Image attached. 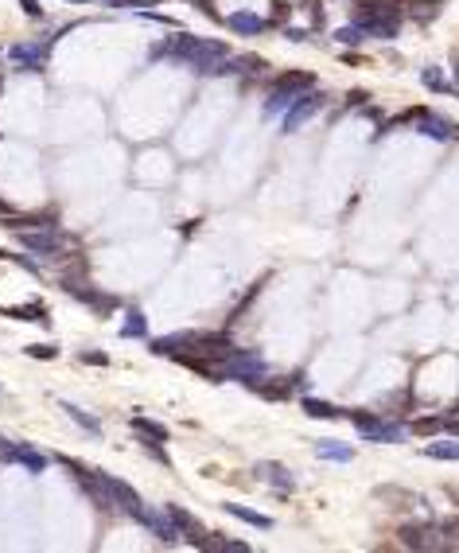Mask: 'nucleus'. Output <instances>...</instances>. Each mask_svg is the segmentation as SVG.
I'll return each mask as SVG.
<instances>
[{"label": "nucleus", "instance_id": "1", "mask_svg": "<svg viewBox=\"0 0 459 553\" xmlns=\"http://www.w3.org/2000/svg\"><path fill=\"white\" fill-rule=\"evenodd\" d=\"M230 55V47L222 39H199V36H187V31H175L172 39H164L160 47L148 51V59H172V63H187L195 74L203 78H214V67Z\"/></svg>", "mask_w": 459, "mask_h": 553}, {"label": "nucleus", "instance_id": "2", "mask_svg": "<svg viewBox=\"0 0 459 553\" xmlns=\"http://www.w3.org/2000/svg\"><path fill=\"white\" fill-rule=\"evenodd\" d=\"M315 86V78L307 70H296V74H280L277 78V86L269 90V98H265V117H285L288 113V105L296 102L304 90H312Z\"/></svg>", "mask_w": 459, "mask_h": 553}, {"label": "nucleus", "instance_id": "3", "mask_svg": "<svg viewBox=\"0 0 459 553\" xmlns=\"http://www.w3.org/2000/svg\"><path fill=\"white\" fill-rule=\"evenodd\" d=\"M214 374L233 378V382H246V386H261L265 374H269V362H265L257 351H230Z\"/></svg>", "mask_w": 459, "mask_h": 553}, {"label": "nucleus", "instance_id": "4", "mask_svg": "<svg viewBox=\"0 0 459 553\" xmlns=\"http://www.w3.org/2000/svg\"><path fill=\"white\" fill-rule=\"evenodd\" d=\"M327 105V94H320V90H304V94L296 98V102L288 105V113H285V121H280V133L292 137V133H300V129L307 125V121L315 117V113Z\"/></svg>", "mask_w": 459, "mask_h": 553}, {"label": "nucleus", "instance_id": "5", "mask_svg": "<svg viewBox=\"0 0 459 553\" xmlns=\"http://www.w3.org/2000/svg\"><path fill=\"white\" fill-rule=\"evenodd\" d=\"M51 43H55V39H28V43H16V47H8V59H12L23 74H28V70L39 74V70H47Z\"/></svg>", "mask_w": 459, "mask_h": 553}, {"label": "nucleus", "instance_id": "6", "mask_svg": "<svg viewBox=\"0 0 459 553\" xmlns=\"http://www.w3.org/2000/svg\"><path fill=\"white\" fill-rule=\"evenodd\" d=\"M354 421L358 436H366V441H378V444H394L405 436V425H386V421H378L374 414H347Z\"/></svg>", "mask_w": 459, "mask_h": 553}, {"label": "nucleus", "instance_id": "7", "mask_svg": "<svg viewBox=\"0 0 459 553\" xmlns=\"http://www.w3.org/2000/svg\"><path fill=\"white\" fill-rule=\"evenodd\" d=\"M416 133L428 137V140H440V144H448V140L459 137V129H455L448 117L432 113V110H416Z\"/></svg>", "mask_w": 459, "mask_h": 553}, {"label": "nucleus", "instance_id": "8", "mask_svg": "<svg viewBox=\"0 0 459 553\" xmlns=\"http://www.w3.org/2000/svg\"><path fill=\"white\" fill-rule=\"evenodd\" d=\"M20 234V246L31 253H63V234H58V226H47L43 234H31V230H16Z\"/></svg>", "mask_w": 459, "mask_h": 553}, {"label": "nucleus", "instance_id": "9", "mask_svg": "<svg viewBox=\"0 0 459 553\" xmlns=\"http://www.w3.org/2000/svg\"><path fill=\"white\" fill-rule=\"evenodd\" d=\"M401 546H408V549H440V526H405Z\"/></svg>", "mask_w": 459, "mask_h": 553}, {"label": "nucleus", "instance_id": "10", "mask_svg": "<svg viewBox=\"0 0 459 553\" xmlns=\"http://www.w3.org/2000/svg\"><path fill=\"white\" fill-rule=\"evenodd\" d=\"M137 522L144 526V530H152L160 542H168V546H175V542H179V526H175V522H168V518H160V515H156V510H148V507L140 510V518H137Z\"/></svg>", "mask_w": 459, "mask_h": 553}, {"label": "nucleus", "instance_id": "11", "mask_svg": "<svg viewBox=\"0 0 459 553\" xmlns=\"http://www.w3.org/2000/svg\"><path fill=\"white\" fill-rule=\"evenodd\" d=\"M226 28L238 31V36H261V31H269V20L253 16V12H233V16H226Z\"/></svg>", "mask_w": 459, "mask_h": 553}, {"label": "nucleus", "instance_id": "12", "mask_svg": "<svg viewBox=\"0 0 459 553\" xmlns=\"http://www.w3.org/2000/svg\"><path fill=\"white\" fill-rule=\"evenodd\" d=\"M257 475H261L265 483H273V487H280V491H296V480L288 475V468L285 464H257Z\"/></svg>", "mask_w": 459, "mask_h": 553}, {"label": "nucleus", "instance_id": "13", "mask_svg": "<svg viewBox=\"0 0 459 553\" xmlns=\"http://www.w3.org/2000/svg\"><path fill=\"white\" fill-rule=\"evenodd\" d=\"M58 406H63V414L74 421V425L78 428H86L90 436H102V421H97L94 414H86V409H78V406H70V401H58Z\"/></svg>", "mask_w": 459, "mask_h": 553}, {"label": "nucleus", "instance_id": "14", "mask_svg": "<svg viewBox=\"0 0 459 553\" xmlns=\"http://www.w3.org/2000/svg\"><path fill=\"white\" fill-rule=\"evenodd\" d=\"M421 86L424 90H436V94H455V86L444 78V70H440V67H424L421 70Z\"/></svg>", "mask_w": 459, "mask_h": 553}, {"label": "nucleus", "instance_id": "15", "mask_svg": "<svg viewBox=\"0 0 459 553\" xmlns=\"http://www.w3.org/2000/svg\"><path fill=\"white\" fill-rule=\"evenodd\" d=\"M226 510L233 518H241L246 526H257V530H273V518H265V515H257V510H249V507H238V502H226Z\"/></svg>", "mask_w": 459, "mask_h": 553}, {"label": "nucleus", "instance_id": "16", "mask_svg": "<svg viewBox=\"0 0 459 553\" xmlns=\"http://www.w3.org/2000/svg\"><path fill=\"white\" fill-rule=\"evenodd\" d=\"M315 452H320L323 460H339V464L354 460V448H350V444H339V441H320V444H315Z\"/></svg>", "mask_w": 459, "mask_h": 553}, {"label": "nucleus", "instance_id": "17", "mask_svg": "<svg viewBox=\"0 0 459 553\" xmlns=\"http://www.w3.org/2000/svg\"><path fill=\"white\" fill-rule=\"evenodd\" d=\"M129 425L137 428V433L144 436V441H168V428H164L160 421H148V417H140V414H137V417L129 421Z\"/></svg>", "mask_w": 459, "mask_h": 553}, {"label": "nucleus", "instance_id": "18", "mask_svg": "<svg viewBox=\"0 0 459 553\" xmlns=\"http://www.w3.org/2000/svg\"><path fill=\"white\" fill-rule=\"evenodd\" d=\"M304 414L307 417H320V421H335V417H347L343 409H335L331 401H320V398H304Z\"/></svg>", "mask_w": 459, "mask_h": 553}, {"label": "nucleus", "instance_id": "19", "mask_svg": "<svg viewBox=\"0 0 459 553\" xmlns=\"http://www.w3.org/2000/svg\"><path fill=\"white\" fill-rule=\"evenodd\" d=\"M424 456L428 460H459V441H432V444H424Z\"/></svg>", "mask_w": 459, "mask_h": 553}, {"label": "nucleus", "instance_id": "20", "mask_svg": "<svg viewBox=\"0 0 459 553\" xmlns=\"http://www.w3.org/2000/svg\"><path fill=\"white\" fill-rule=\"evenodd\" d=\"M16 464H23L28 472H43L47 468V456H39V452H31V448H23V444H16Z\"/></svg>", "mask_w": 459, "mask_h": 553}, {"label": "nucleus", "instance_id": "21", "mask_svg": "<svg viewBox=\"0 0 459 553\" xmlns=\"http://www.w3.org/2000/svg\"><path fill=\"white\" fill-rule=\"evenodd\" d=\"M335 39H339L343 47H358V43H366L370 36H366V31L358 28V23H350V28H339V31H335Z\"/></svg>", "mask_w": 459, "mask_h": 553}, {"label": "nucleus", "instance_id": "22", "mask_svg": "<svg viewBox=\"0 0 459 553\" xmlns=\"http://www.w3.org/2000/svg\"><path fill=\"white\" fill-rule=\"evenodd\" d=\"M436 16H440V0H416L413 4V20L428 23V20H436Z\"/></svg>", "mask_w": 459, "mask_h": 553}, {"label": "nucleus", "instance_id": "23", "mask_svg": "<svg viewBox=\"0 0 459 553\" xmlns=\"http://www.w3.org/2000/svg\"><path fill=\"white\" fill-rule=\"evenodd\" d=\"M121 335H125V339H137V335H144V316H140V312H137V308H132V312H129V320H125Z\"/></svg>", "mask_w": 459, "mask_h": 553}, {"label": "nucleus", "instance_id": "24", "mask_svg": "<svg viewBox=\"0 0 459 553\" xmlns=\"http://www.w3.org/2000/svg\"><path fill=\"white\" fill-rule=\"evenodd\" d=\"M206 549H218V553H249L253 546H249V542H226V538H214Z\"/></svg>", "mask_w": 459, "mask_h": 553}, {"label": "nucleus", "instance_id": "25", "mask_svg": "<svg viewBox=\"0 0 459 553\" xmlns=\"http://www.w3.org/2000/svg\"><path fill=\"white\" fill-rule=\"evenodd\" d=\"M20 8H23V16H31V20H43V4H39V0H20Z\"/></svg>", "mask_w": 459, "mask_h": 553}, {"label": "nucleus", "instance_id": "26", "mask_svg": "<svg viewBox=\"0 0 459 553\" xmlns=\"http://www.w3.org/2000/svg\"><path fill=\"white\" fill-rule=\"evenodd\" d=\"M148 4H160V0H110V8H148Z\"/></svg>", "mask_w": 459, "mask_h": 553}, {"label": "nucleus", "instance_id": "27", "mask_svg": "<svg viewBox=\"0 0 459 553\" xmlns=\"http://www.w3.org/2000/svg\"><path fill=\"white\" fill-rule=\"evenodd\" d=\"M28 354H31V359H55V347L36 343V347H28Z\"/></svg>", "mask_w": 459, "mask_h": 553}, {"label": "nucleus", "instance_id": "28", "mask_svg": "<svg viewBox=\"0 0 459 553\" xmlns=\"http://www.w3.org/2000/svg\"><path fill=\"white\" fill-rule=\"evenodd\" d=\"M82 362H97V367H105V362H110V359H105L102 351H86V354H82Z\"/></svg>", "mask_w": 459, "mask_h": 553}, {"label": "nucleus", "instance_id": "29", "mask_svg": "<svg viewBox=\"0 0 459 553\" xmlns=\"http://www.w3.org/2000/svg\"><path fill=\"white\" fill-rule=\"evenodd\" d=\"M285 36L292 39V43H304V39H307V31H304V28H285Z\"/></svg>", "mask_w": 459, "mask_h": 553}, {"label": "nucleus", "instance_id": "30", "mask_svg": "<svg viewBox=\"0 0 459 553\" xmlns=\"http://www.w3.org/2000/svg\"><path fill=\"white\" fill-rule=\"evenodd\" d=\"M436 428H440V421H428V417L416 421V433H436Z\"/></svg>", "mask_w": 459, "mask_h": 553}, {"label": "nucleus", "instance_id": "31", "mask_svg": "<svg viewBox=\"0 0 459 553\" xmlns=\"http://www.w3.org/2000/svg\"><path fill=\"white\" fill-rule=\"evenodd\" d=\"M440 534H459V518H448V522H440Z\"/></svg>", "mask_w": 459, "mask_h": 553}, {"label": "nucleus", "instance_id": "32", "mask_svg": "<svg viewBox=\"0 0 459 553\" xmlns=\"http://www.w3.org/2000/svg\"><path fill=\"white\" fill-rule=\"evenodd\" d=\"M288 12H292V8H288V4H277V12H273V23H277V20H280V23H285V20H288Z\"/></svg>", "mask_w": 459, "mask_h": 553}, {"label": "nucleus", "instance_id": "33", "mask_svg": "<svg viewBox=\"0 0 459 553\" xmlns=\"http://www.w3.org/2000/svg\"><path fill=\"white\" fill-rule=\"evenodd\" d=\"M191 4L199 8V12H206V16H214V8H211V0H191Z\"/></svg>", "mask_w": 459, "mask_h": 553}, {"label": "nucleus", "instance_id": "34", "mask_svg": "<svg viewBox=\"0 0 459 553\" xmlns=\"http://www.w3.org/2000/svg\"><path fill=\"white\" fill-rule=\"evenodd\" d=\"M0 214H8V203H0Z\"/></svg>", "mask_w": 459, "mask_h": 553}, {"label": "nucleus", "instance_id": "35", "mask_svg": "<svg viewBox=\"0 0 459 553\" xmlns=\"http://www.w3.org/2000/svg\"><path fill=\"white\" fill-rule=\"evenodd\" d=\"M0 90H4V74H0Z\"/></svg>", "mask_w": 459, "mask_h": 553}, {"label": "nucleus", "instance_id": "36", "mask_svg": "<svg viewBox=\"0 0 459 553\" xmlns=\"http://www.w3.org/2000/svg\"><path fill=\"white\" fill-rule=\"evenodd\" d=\"M70 4H86V0H70Z\"/></svg>", "mask_w": 459, "mask_h": 553}, {"label": "nucleus", "instance_id": "37", "mask_svg": "<svg viewBox=\"0 0 459 553\" xmlns=\"http://www.w3.org/2000/svg\"><path fill=\"white\" fill-rule=\"evenodd\" d=\"M455 78H459V63H455Z\"/></svg>", "mask_w": 459, "mask_h": 553}]
</instances>
